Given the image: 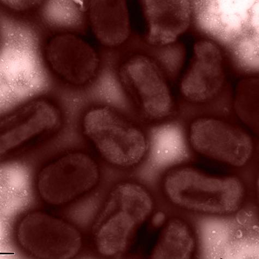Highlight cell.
<instances>
[{"instance_id":"obj_5","label":"cell","mask_w":259,"mask_h":259,"mask_svg":"<svg viewBox=\"0 0 259 259\" xmlns=\"http://www.w3.org/2000/svg\"><path fill=\"white\" fill-rule=\"evenodd\" d=\"M119 82L129 100L144 118L164 120L174 109L169 83L158 66L150 59L135 56L119 68Z\"/></svg>"},{"instance_id":"obj_2","label":"cell","mask_w":259,"mask_h":259,"mask_svg":"<svg viewBox=\"0 0 259 259\" xmlns=\"http://www.w3.org/2000/svg\"><path fill=\"white\" fill-rule=\"evenodd\" d=\"M162 187L165 197L174 205L188 211L215 215L236 212L244 195L239 179L211 176L187 166L167 172Z\"/></svg>"},{"instance_id":"obj_1","label":"cell","mask_w":259,"mask_h":259,"mask_svg":"<svg viewBox=\"0 0 259 259\" xmlns=\"http://www.w3.org/2000/svg\"><path fill=\"white\" fill-rule=\"evenodd\" d=\"M153 207L152 195L143 185L133 181L116 184L94 225V241L99 253L109 257L124 253Z\"/></svg>"},{"instance_id":"obj_4","label":"cell","mask_w":259,"mask_h":259,"mask_svg":"<svg viewBox=\"0 0 259 259\" xmlns=\"http://www.w3.org/2000/svg\"><path fill=\"white\" fill-rule=\"evenodd\" d=\"M101 178L99 164L89 154L69 152L52 161L37 177L38 192L53 205L66 204L92 191Z\"/></svg>"},{"instance_id":"obj_13","label":"cell","mask_w":259,"mask_h":259,"mask_svg":"<svg viewBox=\"0 0 259 259\" xmlns=\"http://www.w3.org/2000/svg\"><path fill=\"white\" fill-rule=\"evenodd\" d=\"M198 16L205 30L224 39H234L246 32L253 23L249 4L212 2L200 4Z\"/></svg>"},{"instance_id":"obj_9","label":"cell","mask_w":259,"mask_h":259,"mask_svg":"<svg viewBox=\"0 0 259 259\" xmlns=\"http://www.w3.org/2000/svg\"><path fill=\"white\" fill-rule=\"evenodd\" d=\"M46 55L52 71L75 87L92 81L100 66L99 55L93 47L71 33L54 37L47 45Z\"/></svg>"},{"instance_id":"obj_15","label":"cell","mask_w":259,"mask_h":259,"mask_svg":"<svg viewBox=\"0 0 259 259\" xmlns=\"http://www.w3.org/2000/svg\"><path fill=\"white\" fill-rule=\"evenodd\" d=\"M3 4L10 9L16 11H24L33 8L39 4L38 1H10L4 0Z\"/></svg>"},{"instance_id":"obj_10","label":"cell","mask_w":259,"mask_h":259,"mask_svg":"<svg viewBox=\"0 0 259 259\" xmlns=\"http://www.w3.org/2000/svg\"><path fill=\"white\" fill-rule=\"evenodd\" d=\"M196 60L185 74L180 91L191 102L211 100L218 95L224 82L221 55L218 49L207 42L195 47Z\"/></svg>"},{"instance_id":"obj_12","label":"cell","mask_w":259,"mask_h":259,"mask_svg":"<svg viewBox=\"0 0 259 259\" xmlns=\"http://www.w3.org/2000/svg\"><path fill=\"white\" fill-rule=\"evenodd\" d=\"M91 27L104 46L114 48L127 40L131 33L130 13L123 0H95L88 6Z\"/></svg>"},{"instance_id":"obj_6","label":"cell","mask_w":259,"mask_h":259,"mask_svg":"<svg viewBox=\"0 0 259 259\" xmlns=\"http://www.w3.org/2000/svg\"><path fill=\"white\" fill-rule=\"evenodd\" d=\"M18 238L31 255L41 258H71L79 253L82 237L64 221L41 212L27 215L20 224Z\"/></svg>"},{"instance_id":"obj_14","label":"cell","mask_w":259,"mask_h":259,"mask_svg":"<svg viewBox=\"0 0 259 259\" xmlns=\"http://www.w3.org/2000/svg\"><path fill=\"white\" fill-rule=\"evenodd\" d=\"M195 240L187 224L178 219L170 220L161 233L151 256L159 259H188L193 253Z\"/></svg>"},{"instance_id":"obj_8","label":"cell","mask_w":259,"mask_h":259,"mask_svg":"<svg viewBox=\"0 0 259 259\" xmlns=\"http://www.w3.org/2000/svg\"><path fill=\"white\" fill-rule=\"evenodd\" d=\"M62 122L61 112L51 102L40 99L26 104L0 123L1 155L54 134Z\"/></svg>"},{"instance_id":"obj_3","label":"cell","mask_w":259,"mask_h":259,"mask_svg":"<svg viewBox=\"0 0 259 259\" xmlns=\"http://www.w3.org/2000/svg\"><path fill=\"white\" fill-rule=\"evenodd\" d=\"M80 125L83 136L104 162L118 169L138 166L148 152L149 139L145 132L114 108L90 109Z\"/></svg>"},{"instance_id":"obj_7","label":"cell","mask_w":259,"mask_h":259,"mask_svg":"<svg viewBox=\"0 0 259 259\" xmlns=\"http://www.w3.org/2000/svg\"><path fill=\"white\" fill-rule=\"evenodd\" d=\"M188 139L192 149L200 155L235 167L246 164L253 151V142L246 133L215 118L193 121Z\"/></svg>"},{"instance_id":"obj_11","label":"cell","mask_w":259,"mask_h":259,"mask_svg":"<svg viewBox=\"0 0 259 259\" xmlns=\"http://www.w3.org/2000/svg\"><path fill=\"white\" fill-rule=\"evenodd\" d=\"M143 8L152 45L173 43L190 24L192 6L188 1H145Z\"/></svg>"}]
</instances>
